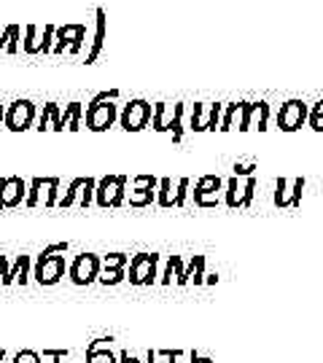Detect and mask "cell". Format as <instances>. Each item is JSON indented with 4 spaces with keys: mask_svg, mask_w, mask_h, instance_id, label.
I'll return each instance as SVG.
<instances>
[{
    "mask_svg": "<svg viewBox=\"0 0 323 363\" xmlns=\"http://www.w3.org/2000/svg\"><path fill=\"white\" fill-rule=\"evenodd\" d=\"M119 89L111 91H100L94 94V100L87 105L84 111V121H87V130L92 132H105L111 130L119 121V105H116Z\"/></svg>",
    "mask_w": 323,
    "mask_h": 363,
    "instance_id": "6da1fadb",
    "label": "cell"
},
{
    "mask_svg": "<svg viewBox=\"0 0 323 363\" xmlns=\"http://www.w3.org/2000/svg\"><path fill=\"white\" fill-rule=\"evenodd\" d=\"M127 175H105L94 186V205L100 208H119L127 199Z\"/></svg>",
    "mask_w": 323,
    "mask_h": 363,
    "instance_id": "7a4b0ae2",
    "label": "cell"
},
{
    "mask_svg": "<svg viewBox=\"0 0 323 363\" xmlns=\"http://www.w3.org/2000/svg\"><path fill=\"white\" fill-rule=\"evenodd\" d=\"M60 202V178H33L27 183V208H54Z\"/></svg>",
    "mask_w": 323,
    "mask_h": 363,
    "instance_id": "3957f363",
    "label": "cell"
},
{
    "mask_svg": "<svg viewBox=\"0 0 323 363\" xmlns=\"http://www.w3.org/2000/svg\"><path fill=\"white\" fill-rule=\"evenodd\" d=\"M67 267H65V256H46V253H38V259L33 261V277L38 286H57L65 277Z\"/></svg>",
    "mask_w": 323,
    "mask_h": 363,
    "instance_id": "277c9868",
    "label": "cell"
},
{
    "mask_svg": "<svg viewBox=\"0 0 323 363\" xmlns=\"http://www.w3.org/2000/svg\"><path fill=\"white\" fill-rule=\"evenodd\" d=\"M35 103L33 100H13L9 108H6V116H3V127L9 132H27L33 124H35Z\"/></svg>",
    "mask_w": 323,
    "mask_h": 363,
    "instance_id": "5b68a950",
    "label": "cell"
},
{
    "mask_svg": "<svg viewBox=\"0 0 323 363\" xmlns=\"http://www.w3.org/2000/svg\"><path fill=\"white\" fill-rule=\"evenodd\" d=\"M151 113H154V105L146 103V100H129L121 113H119V124L121 130L127 132H141L151 124Z\"/></svg>",
    "mask_w": 323,
    "mask_h": 363,
    "instance_id": "8992f818",
    "label": "cell"
},
{
    "mask_svg": "<svg viewBox=\"0 0 323 363\" xmlns=\"http://www.w3.org/2000/svg\"><path fill=\"white\" fill-rule=\"evenodd\" d=\"M100 267H103V261H100L97 253H78L76 259H73V264L67 267V277L76 286H89V283L97 280Z\"/></svg>",
    "mask_w": 323,
    "mask_h": 363,
    "instance_id": "52a82bcc",
    "label": "cell"
},
{
    "mask_svg": "<svg viewBox=\"0 0 323 363\" xmlns=\"http://www.w3.org/2000/svg\"><path fill=\"white\" fill-rule=\"evenodd\" d=\"M87 40V25H62L54 27V54H78Z\"/></svg>",
    "mask_w": 323,
    "mask_h": 363,
    "instance_id": "ba28073f",
    "label": "cell"
},
{
    "mask_svg": "<svg viewBox=\"0 0 323 363\" xmlns=\"http://www.w3.org/2000/svg\"><path fill=\"white\" fill-rule=\"evenodd\" d=\"M253 191H256V178L248 175L246 181L240 175H232L229 181L224 183V202L229 208H246L253 199Z\"/></svg>",
    "mask_w": 323,
    "mask_h": 363,
    "instance_id": "9c48e42d",
    "label": "cell"
},
{
    "mask_svg": "<svg viewBox=\"0 0 323 363\" xmlns=\"http://www.w3.org/2000/svg\"><path fill=\"white\" fill-rule=\"evenodd\" d=\"M156 269H159V256L156 253H138L129 261V283L132 286H151L156 283Z\"/></svg>",
    "mask_w": 323,
    "mask_h": 363,
    "instance_id": "30bf717a",
    "label": "cell"
},
{
    "mask_svg": "<svg viewBox=\"0 0 323 363\" xmlns=\"http://www.w3.org/2000/svg\"><path fill=\"white\" fill-rule=\"evenodd\" d=\"M189 186H192L189 178H181L175 186H173L170 178H159V186H156V205H159V208H183L186 194H189Z\"/></svg>",
    "mask_w": 323,
    "mask_h": 363,
    "instance_id": "8fae6325",
    "label": "cell"
},
{
    "mask_svg": "<svg viewBox=\"0 0 323 363\" xmlns=\"http://www.w3.org/2000/svg\"><path fill=\"white\" fill-rule=\"evenodd\" d=\"M307 113H310V105L305 100H285L278 111V127L283 132L302 130V124L307 121Z\"/></svg>",
    "mask_w": 323,
    "mask_h": 363,
    "instance_id": "7c38bea8",
    "label": "cell"
},
{
    "mask_svg": "<svg viewBox=\"0 0 323 363\" xmlns=\"http://www.w3.org/2000/svg\"><path fill=\"white\" fill-rule=\"evenodd\" d=\"M221 191H224V181L219 175H202L194 183V205L199 208H216L221 202Z\"/></svg>",
    "mask_w": 323,
    "mask_h": 363,
    "instance_id": "4fadbf2b",
    "label": "cell"
},
{
    "mask_svg": "<svg viewBox=\"0 0 323 363\" xmlns=\"http://www.w3.org/2000/svg\"><path fill=\"white\" fill-rule=\"evenodd\" d=\"M54 46V25H27L25 27V43L22 49L27 54H49Z\"/></svg>",
    "mask_w": 323,
    "mask_h": 363,
    "instance_id": "5bb4252c",
    "label": "cell"
},
{
    "mask_svg": "<svg viewBox=\"0 0 323 363\" xmlns=\"http://www.w3.org/2000/svg\"><path fill=\"white\" fill-rule=\"evenodd\" d=\"M27 196V181H22L19 175H9V178H0V216L3 210L19 208Z\"/></svg>",
    "mask_w": 323,
    "mask_h": 363,
    "instance_id": "9a60e30c",
    "label": "cell"
},
{
    "mask_svg": "<svg viewBox=\"0 0 323 363\" xmlns=\"http://www.w3.org/2000/svg\"><path fill=\"white\" fill-rule=\"evenodd\" d=\"M156 186H159V178H154V175H138L132 181L129 205L132 208H148L151 202H156Z\"/></svg>",
    "mask_w": 323,
    "mask_h": 363,
    "instance_id": "2e32d148",
    "label": "cell"
},
{
    "mask_svg": "<svg viewBox=\"0 0 323 363\" xmlns=\"http://www.w3.org/2000/svg\"><path fill=\"white\" fill-rule=\"evenodd\" d=\"M305 191V178H280L275 189V205L278 208H297Z\"/></svg>",
    "mask_w": 323,
    "mask_h": 363,
    "instance_id": "e0dca14e",
    "label": "cell"
},
{
    "mask_svg": "<svg viewBox=\"0 0 323 363\" xmlns=\"http://www.w3.org/2000/svg\"><path fill=\"white\" fill-rule=\"evenodd\" d=\"M105 35H108V13H105V9H94V35H92V46L87 52V65H94L97 57L103 54Z\"/></svg>",
    "mask_w": 323,
    "mask_h": 363,
    "instance_id": "ac0fdd59",
    "label": "cell"
},
{
    "mask_svg": "<svg viewBox=\"0 0 323 363\" xmlns=\"http://www.w3.org/2000/svg\"><path fill=\"white\" fill-rule=\"evenodd\" d=\"M246 113H248V103H246V100L224 105V113H221L219 130L221 132H229V130H234V127H237V130L246 132Z\"/></svg>",
    "mask_w": 323,
    "mask_h": 363,
    "instance_id": "d6986e66",
    "label": "cell"
},
{
    "mask_svg": "<svg viewBox=\"0 0 323 363\" xmlns=\"http://www.w3.org/2000/svg\"><path fill=\"white\" fill-rule=\"evenodd\" d=\"M270 124V105L264 100L258 103H248V113H246V130H267Z\"/></svg>",
    "mask_w": 323,
    "mask_h": 363,
    "instance_id": "ffe728a7",
    "label": "cell"
},
{
    "mask_svg": "<svg viewBox=\"0 0 323 363\" xmlns=\"http://www.w3.org/2000/svg\"><path fill=\"white\" fill-rule=\"evenodd\" d=\"M30 272H33V259L22 253V256H16L13 267H9V274L3 277V286H13V283H22L25 286L27 280H30Z\"/></svg>",
    "mask_w": 323,
    "mask_h": 363,
    "instance_id": "44dd1931",
    "label": "cell"
},
{
    "mask_svg": "<svg viewBox=\"0 0 323 363\" xmlns=\"http://www.w3.org/2000/svg\"><path fill=\"white\" fill-rule=\"evenodd\" d=\"M60 118H62V108H60L57 103H46L43 105V111H40V116H35V130L38 132H46V130L62 132Z\"/></svg>",
    "mask_w": 323,
    "mask_h": 363,
    "instance_id": "7402d4cb",
    "label": "cell"
},
{
    "mask_svg": "<svg viewBox=\"0 0 323 363\" xmlns=\"http://www.w3.org/2000/svg\"><path fill=\"white\" fill-rule=\"evenodd\" d=\"M60 127L70 132H78L84 127V105L81 103H67L62 111V118H60Z\"/></svg>",
    "mask_w": 323,
    "mask_h": 363,
    "instance_id": "603a6c76",
    "label": "cell"
},
{
    "mask_svg": "<svg viewBox=\"0 0 323 363\" xmlns=\"http://www.w3.org/2000/svg\"><path fill=\"white\" fill-rule=\"evenodd\" d=\"M108 339H94L87 350V363H119V358L111 352V347L105 345Z\"/></svg>",
    "mask_w": 323,
    "mask_h": 363,
    "instance_id": "cb8c5ba5",
    "label": "cell"
},
{
    "mask_svg": "<svg viewBox=\"0 0 323 363\" xmlns=\"http://www.w3.org/2000/svg\"><path fill=\"white\" fill-rule=\"evenodd\" d=\"M173 111H175V103H156L154 113H151V127L156 132H170V121H173Z\"/></svg>",
    "mask_w": 323,
    "mask_h": 363,
    "instance_id": "d4e9b609",
    "label": "cell"
},
{
    "mask_svg": "<svg viewBox=\"0 0 323 363\" xmlns=\"http://www.w3.org/2000/svg\"><path fill=\"white\" fill-rule=\"evenodd\" d=\"M210 124V105L205 103H194L192 113H189V130L194 132H205Z\"/></svg>",
    "mask_w": 323,
    "mask_h": 363,
    "instance_id": "484cf974",
    "label": "cell"
},
{
    "mask_svg": "<svg viewBox=\"0 0 323 363\" xmlns=\"http://www.w3.org/2000/svg\"><path fill=\"white\" fill-rule=\"evenodd\" d=\"M19 35H22L19 25H9L0 33V49H3V54H19Z\"/></svg>",
    "mask_w": 323,
    "mask_h": 363,
    "instance_id": "4316f807",
    "label": "cell"
},
{
    "mask_svg": "<svg viewBox=\"0 0 323 363\" xmlns=\"http://www.w3.org/2000/svg\"><path fill=\"white\" fill-rule=\"evenodd\" d=\"M202 277H205V256H194L192 264H189V269H183L181 280L178 283H189V280H194V283H202Z\"/></svg>",
    "mask_w": 323,
    "mask_h": 363,
    "instance_id": "83f0119b",
    "label": "cell"
},
{
    "mask_svg": "<svg viewBox=\"0 0 323 363\" xmlns=\"http://www.w3.org/2000/svg\"><path fill=\"white\" fill-rule=\"evenodd\" d=\"M124 277H127V269H124V267H100V274H97V280H100L103 286H119Z\"/></svg>",
    "mask_w": 323,
    "mask_h": 363,
    "instance_id": "f1b7e54d",
    "label": "cell"
},
{
    "mask_svg": "<svg viewBox=\"0 0 323 363\" xmlns=\"http://www.w3.org/2000/svg\"><path fill=\"white\" fill-rule=\"evenodd\" d=\"M183 116H186V105L175 103V111H173V121H170L173 143H181V140H183Z\"/></svg>",
    "mask_w": 323,
    "mask_h": 363,
    "instance_id": "f546056e",
    "label": "cell"
},
{
    "mask_svg": "<svg viewBox=\"0 0 323 363\" xmlns=\"http://www.w3.org/2000/svg\"><path fill=\"white\" fill-rule=\"evenodd\" d=\"M84 183H87V178H76V181L67 186V191H65V196H60V208H73L78 202V194H81V189H84Z\"/></svg>",
    "mask_w": 323,
    "mask_h": 363,
    "instance_id": "4dcf8cb0",
    "label": "cell"
},
{
    "mask_svg": "<svg viewBox=\"0 0 323 363\" xmlns=\"http://www.w3.org/2000/svg\"><path fill=\"white\" fill-rule=\"evenodd\" d=\"M181 274H183V261H181V256H170L168 269H165V274H162V283L168 286V283H173V277H175V283H178V280H181Z\"/></svg>",
    "mask_w": 323,
    "mask_h": 363,
    "instance_id": "1f68e13d",
    "label": "cell"
},
{
    "mask_svg": "<svg viewBox=\"0 0 323 363\" xmlns=\"http://www.w3.org/2000/svg\"><path fill=\"white\" fill-rule=\"evenodd\" d=\"M94 186H97V181H94V178H87L81 194H78V202H76L78 208H89L92 202H94Z\"/></svg>",
    "mask_w": 323,
    "mask_h": 363,
    "instance_id": "d6a6232c",
    "label": "cell"
},
{
    "mask_svg": "<svg viewBox=\"0 0 323 363\" xmlns=\"http://www.w3.org/2000/svg\"><path fill=\"white\" fill-rule=\"evenodd\" d=\"M307 121H310V127L315 132H323V100H318V103L310 108V113H307Z\"/></svg>",
    "mask_w": 323,
    "mask_h": 363,
    "instance_id": "836d02e7",
    "label": "cell"
},
{
    "mask_svg": "<svg viewBox=\"0 0 323 363\" xmlns=\"http://www.w3.org/2000/svg\"><path fill=\"white\" fill-rule=\"evenodd\" d=\"M103 267H124L127 269V264H129V259L124 256V253H108V256H103Z\"/></svg>",
    "mask_w": 323,
    "mask_h": 363,
    "instance_id": "e575fe53",
    "label": "cell"
},
{
    "mask_svg": "<svg viewBox=\"0 0 323 363\" xmlns=\"http://www.w3.org/2000/svg\"><path fill=\"white\" fill-rule=\"evenodd\" d=\"M221 113H224V105H221V103H213V105H210V124H207V130H210V132L219 130Z\"/></svg>",
    "mask_w": 323,
    "mask_h": 363,
    "instance_id": "d590c367",
    "label": "cell"
},
{
    "mask_svg": "<svg viewBox=\"0 0 323 363\" xmlns=\"http://www.w3.org/2000/svg\"><path fill=\"white\" fill-rule=\"evenodd\" d=\"M253 169H256V162H253V159H251V162H237V164H234V175L248 178V175H253Z\"/></svg>",
    "mask_w": 323,
    "mask_h": 363,
    "instance_id": "8d00e7d4",
    "label": "cell"
},
{
    "mask_svg": "<svg viewBox=\"0 0 323 363\" xmlns=\"http://www.w3.org/2000/svg\"><path fill=\"white\" fill-rule=\"evenodd\" d=\"M13 363H40V355L33 350H22L13 355Z\"/></svg>",
    "mask_w": 323,
    "mask_h": 363,
    "instance_id": "74e56055",
    "label": "cell"
},
{
    "mask_svg": "<svg viewBox=\"0 0 323 363\" xmlns=\"http://www.w3.org/2000/svg\"><path fill=\"white\" fill-rule=\"evenodd\" d=\"M67 242H54V245H49V247H43L40 253H46V256H54V253H67Z\"/></svg>",
    "mask_w": 323,
    "mask_h": 363,
    "instance_id": "f35d334b",
    "label": "cell"
},
{
    "mask_svg": "<svg viewBox=\"0 0 323 363\" xmlns=\"http://www.w3.org/2000/svg\"><path fill=\"white\" fill-rule=\"evenodd\" d=\"M9 267H11V264H9V259H6V256H0V280L9 274Z\"/></svg>",
    "mask_w": 323,
    "mask_h": 363,
    "instance_id": "ab89813d",
    "label": "cell"
},
{
    "mask_svg": "<svg viewBox=\"0 0 323 363\" xmlns=\"http://www.w3.org/2000/svg\"><path fill=\"white\" fill-rule=\"evenodd\" d=\"M119 363H141V361H138L135 355H129V352L124 350V352H121V355H119Z\"/></svg>",
    "mask_w": 323,
    "mask_h": 363,
    "instance_id": "60d3db41",
    "label": "cell"
},
{
    "mask_svg": "<svg viewBox=\"0 0 323 363\" xmlns=\"http://www.w3.org/2000/svg\"><path fill=\"white\" fill-rule=\"evenodd\" d=\"M192 363H213V361H210V358H199V355L194 352V355H192Z\"/></svg>",
    "mask_w": 323,
    "mask_h": 363,
    "instance_id": "b9f144b4",
    "label": "cell"
},
{
    "mask_svg": "<svg viewBox=\"0 0 323 363\" xmlns=\"http://www.w3.org/2000/svg\"><path fill=\"white\" fill-rule=\"evenodd\" d=\"M3 116H6V108L0 105V127H3Z\"/></svg>",
    "mask_w": 323,
    "mask_h": 363,
    "instance_id": "7bdbcfd3",
    "label": "cell"
},
{
    "mask_svg": "<svg viewBox=\"0 0 323 363\" xmlns=\"http://www.w3.org/2000/svg\"><path fill=\"white\" fill-rule=\"evenodd\" d=\"M0 363H3V350H0Z\"/></svg>",
    "mask_w": 323,
    "mask_h": 363,
    "instance_id": "ee69618b",
    "label": "cell"
},
{
    "mask_svg": "<svg viewBox=\"0 0 323 363\" xmlns=\"http://www.w3.org/2000/svg\"><path fill=\"white\" fill-rule=\"evenodd\" d=\"M0 54H3V49H0Z\"/></svg>",
    "mask_w": 323,
    "mask_h": 363,
    "instance_id": "f6af8a7d",
    "label": "cell"
}]
</instances>
